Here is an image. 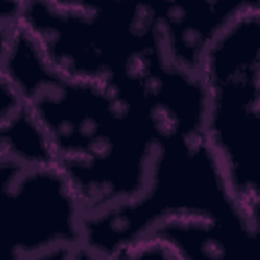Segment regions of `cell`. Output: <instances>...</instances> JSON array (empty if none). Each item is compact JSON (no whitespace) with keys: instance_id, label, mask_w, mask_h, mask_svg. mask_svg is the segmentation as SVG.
<instances>
[{"instance_id":"6da1fadb","label":"cell","mask_w":260,"mask_h":260,"mask_svg":"<svg viewBox=\"0 0 260 260\" xmlns=\"http://www.w3.org/2000/svg\"><path fill=\"white\" fill-rule=\"evenodd\" d=\"M203 128L240 211L258 225V8L240 6L211 37L203 61Z\"/></svg>"}]
</instances>
